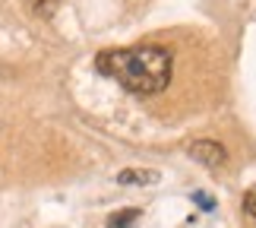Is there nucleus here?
<instances>
[{"mask_svg": "<svg viewBox=\"0 0 256 228\" xmlns=\"http://www.w3.org/2000/svg\"><path fill=\"white\" fill-rule=\"evenodd\" d=\"M95 67L133 95H158L162 89H168L174 73V61L162 45L108 48L95 57Z\"/></svg>", "mask_w": 256, "mask_h": 228, "instance_id": "obj_1", "label": "nucleus"}, {"mask_svg": "<svg viewBox=\"0 0 256 228\" xmlns=\"http://www.w3.org/2000/svg\"><path fill=\"white\" fill-rule=\"evenodd\" d=\"M190 155L200 165H209V168H222L228 162V152H224V146L218 140H193L190 143Z\"/></svg>", "mask_w": 256, "mask_h": 228, "instance_id": "obj_2", "label": "nucleus"}, {"mask_svg": "<svg viewBox=\"0 0 256 228\" xmlns=\"http://www.w3.org/2000/svg\"><path fill=\"white\" fill-rule=\"evenodd\" d=\"M22 7L38 19H51L57 13V7H60V0H22Z\"/></svg>", "mask_w": 256, "mask_h": 228, "instance_id": "obj_3", "label": "nucleus"}, {"mask_svg": "<svg viewBox=\"0 0 256 228\" xmlns=\"http://www.w3.org/2000/svg\"><path fill=\"white\" fill-rule=\"evenodd\" d=\"M142 215V209H120V212H114L111 219H108V228H130V225H136V219Z\"/></svg>", "mask_w": 256, "mask_h": 228, "instance_id": "obj_4", "label": "nucleus"}, {"mask_svg": "<svg viewBox=\"0 0 256 228\" xmlns=\"http://www.w3.org/2000/svg\"><path fill=\"white\" fill-rule=\"evenodd\" d=\"M117 181H120V184H155L158 174H155V171H120Z\"/></svg>", "mask_w": 256, "mask_h": 228, "instance_id": "obj_5", "label": "nucleus"}, {"mask_svg": "<svg viewBox=\"0 0 256 228\" xmlns=\"http://www.w3.org/2000/svg\"><path fill=\"white\" fill-rule=\"evenodd\" d=\"M244 209H247V215H250L253 225H256V187H253L247 196H244Z\"/></svg>", "mask_w": 256, "mask_h": 228, "instance_id": "obj_6", "label": "nucleus"}, {"mask_svg": "<svg viewBox=\"0 0 256 228\" xmlns=\"http://www.w3.org/2000/svg\"><path fill=\"white\" fill-rule=\"evenodd\" d=\"M193 200H196V206H202V209H212V196H206V193H200V190H193Z\"/></svg>", "mask_w": 256, "mask_h": 228, "instance_id": "obj_7", "label": "nucleus"}]
</instances>
